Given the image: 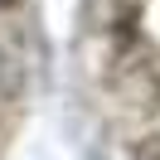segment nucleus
Returning a JSON list of instances; mask_svg holds the SVG:
<instances>
[{"label": "nucleus", "instance_id": "nucleus-1", "mask_svg": "<svg viewBox=\"0 0 160 160\" xmlns=\"http://www.w3.org/2000/svg\"><path fill=\"white\" fill-rule=\"evenodd\" d=\"M0 5H5V0H0Z\"/></svg>", "mask_w": 160, "mask_h": 160}]
</instances>
